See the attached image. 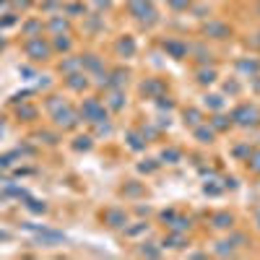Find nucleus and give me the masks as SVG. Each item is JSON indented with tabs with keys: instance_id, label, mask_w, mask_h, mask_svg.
<instances>
[{
	"instance_id": "6e6552de",
	"label": "nucleus",
	"mask_w": 260,
	"mask_h": 260,
	"mask_svg": "<svg viewBox=\"0 0 260 260\" xmlns=\"http://www.w3.org/2000/svg\"><path fill=\"white\" fill-rule=\"evenodd\" d=\"M120 99H122V94H120V91H112V94H110V99H107V104H110L112 110H120V107H122V102H120Z\"/></svg>"
},
{
	"instance_id": "423d86ee",
	"label": "nucleus",
	"mask_w": 260,
	"mask_h": 260,
	"mask_svg": "<svg viewBox=\"0 0 260 260\" xmlns=\"http://www.w3.org/2000/svg\"><path fill=\"white\" fill-rule=\"evenodd\" d=\"M164 50H169L172 55H175V57L180 60V57H185L187 45H182V42H175V39H169V42H164Z\"/></svg>"
},
{
	"instance_id": "9b49d317",
	"label": "nucleus",
	"mask_w": 260,
	"mask_h": 260,
	"mask_svg": "<svg viewBox=\"0 0 260 260\" xmlns=\"http://www.w3.org/2000/svg\"><path fill=\"white\" fill-rule=\"evenodd\" d=\"M213 78H216V73H213V71H203V73H201V78H198V81H201V83H211V81H213Z\"/></svg>"
},
{
	"instance_id": "ddd939ff",
	"label": "nucleus",
	"mask_w": 260,
	"mask_h": 260,
	"mask_svg": "<svg viewBox=\"0 0 260 260\" xmlns=\"http://www.w3.org/2000/svg\"><path fill=\"white\" fill-rule=\"evenodd\" d=\"M13 3L21 6V8H29V6H31V0H13Z\"/></svg>"
},
{
	"instance_id": "4468645a",
	"label": "nucleus",
	"mask_w": 260,
	"mask_h": 260,
	"mask_svg": "<svg viewBox=\"0 0 260 260\" xmlns=\"http://www.w3.org/2000/svg\"><path fill=\"white\" fill-rule=\"evenodd\" d=\"M3 45H6V42H3V37H0V50H3Z\"/></svg>"
},
{
	"instance_id": "7ed1b4c3",
	"label": "nucleus",
	"mask_w": 260,
	"mask_h": 260,
	"mask_svg": "<svg viewBox=\"0 0 260 260\" xmlns=\"http://www.w3.org/2000/svg\"><path fill=\"white\" fill-rule=\"evenodd\" d=\"M81 115H83V120H89V122H102L107 117L104 104L99 99H86L83 107H81Z\"/></svg>"
},
{
	"instance_id": "f8f14e48",
	"label": "nucleus",
	"mask_w": 260,
	"mask_h": 260,
	"mask_svg": "<svg viewBox=\"0 0 260 260\" xmlns=\"http://www.w3.org/2000/svg\"><path fill=\"white\" fill-rule=\"evenodd\" d=\"M11 24H16V16L13 13H6V18L0 21V26H11Z\"/></svg>"
},
{
	"instance_id": "0eeeda50",
	"label": "nucleus",
	"mask_w": 260,
	"mask_h": 260,
	"mask_svg": "<svg viewBox=\"0 0 260 260\" xmlns=\"http://www.w3.org/2000/svg\"><path fill=\"white\" fill-rule=\"evenodd\" d=\"M68 86H71V89H76V91H81L83 86H86V76H81V73H71V76H68Z\"/></svg>"
},
{
	"instance_id": "f03ea898",
	"label": "nucleus",
	"mask_w": 260,
	"mask_h": 260,
	"mask_svg": "<svg viewBox=\"0 0 260 260\" xmlns=\"http://www.w3.org/2000/svg\"><path fill=\"white\" fill-rule=\"evenodd\" d=\"M24 50H26V55L31 60H50V55H52V45H50V42H45L42 37H31L26 42Z\"/></svg>"
},
{
	"instance_id": "f257e3e1",
	"label": "nucleus",
	"mask_w": 260,
	"mask_h": 260,
	"mask_svg": "<svg viewBox=\"0 0 260 260\" xmlns=\"http://www.w3.org/2000/svg\"><path fill=\"white\" fill-rule=\"evenodd\" d=\"M50 110H52V117H55V125L57 127H76V115H73V110L65 102H50Z\"/></svg>"
},
{
	"instance_id": "2eb2a0df",
	"label": "nucleus",
	"mask_w": 260,
	"mask_h": 260,
	"mask_svg": "<svg viewBox=\"0 0 260 260\" xmlns=\"http://www.w3.org/2000/svg\"><path fill=\"white\" fill-rule=\"evenodd\" d=\"M257 13H260V8H257Z\"/></svg>"
},
{
	"instance_id": "20e7f679",
	"label": "nucleus",
	"mask_w": 260,
	"mask_h": 260,
	"mask_svg": "<svg viewBox=\"0 0 260 260\" xmlns=\"http://www.w3.org/2000/svg\"><path fill=\"white\" fill-rule=\"evenodd\" d=\"M130 13H133L138 21H151L156 16L154 6H151L148 0H133V3H130Z\"/></svg>"
},
{
	"instance_id": "39448f33",
	"label": "nucleus",
	"mask_w": 260,
	"mask_h": 260,
	"mask_svg": "<svg viewBox=\"0 0 260 260\" xmlns=\"http://www.w3.org/2000/svg\"><path fill=\"white\" fill-rule=\"evenodd\" d=\"M234 120L240 122V125H252L257 120V110L252 104H242L240 110H234Z\"/></svg>"
},
{
	"instance_id": "1a4fd4ad",
	"label": "nucleus",
	"mask_w": 260,
	"mask_h": 260,
	"mask_svg": "<svg viewBox=\"0 0 260 260\" xmlns=\"http://www.w3.org/2000/svg\"><path fill=\"white\" fill-rule=\"evenodd\" d=\"M52 50H71V39H62V34H57L55 47H52Z\"/></svg>"
},
{
	"instance_id": "9d476101",
	"label": "nucleus",
	"mask_w": 260,
	"mask_h": 260,
	"mask_svg": "<svg viewBox=\"0 0 260 260\" xmlns=\"http://www.w3.org/2000/svg\"><path fill=\"white\" fill-rule=\"evenodd\" d=\"M250 169L252 172H260V151H255L252 159H250Z\"/></svg>"
}]
</instances>
